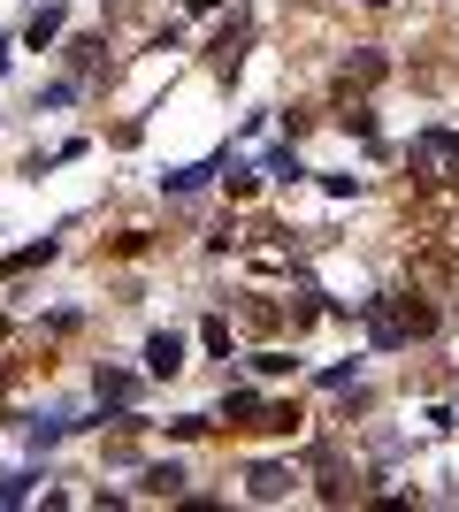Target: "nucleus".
<instances>
[{
	"mask_svg": "<svg viewBox=\"0 0 459 512\" xmlns=\"http://www.w3.org/2000/svg\"><path fill=\"white\" fill-rule=\"evenodd\" d=\"M437 329V306L429 299H414V291H398V299H368V337L391 352V344H414V337H429Z\"/></svg>",
	"mask_w": 459,
	"mask_h": 512,
	"instance_id": "obj_1",
	"label": "nucleus"
},
{
	"mask_svg": "<svg viewBox=\"0 0 459 512\" xmlns=\"http://www.w3.org/2000/svg\"><path fill=\"white\" fill-rule=\"evenodd\" d=\"M146 367L153 375H176V367H184V337H176V329H153L146 337Z\"/></svg>",
	"mask_w": 459,
	"mask_h": 512,
	"instance_id": "obj_2",
	"label": "nucleus"
},
{
	"mask_svg": "<svg viewBox=\"0 0 459 512\" xmlns=\"http://www.w3.org/2000/svg\"><path fill=\"white\" fill-rule=\"evenodd\" d=\"M39 260H54V237H39V245L8 253V260H0V276H23V268H39Z\"/></svg>",
	"mask_w": 459,
	"mask_h": 512,
	"instance_id": "obj_3",
	"label": "nucleus"
},
{
	"mask_svg": "<svg viewBox=\"0 0 459 512\" xmlns=\"http://www.w3.org/2000/svg\"><path fill=\"white\" fill-rule=\"evenodd\" d=\"M284 490H291V474H284V467H253V497H261V505H276Z\"/></svg>",
	"mask_w": 459,
	"mask_h": 512,
	"instance_id": "obj_4",
	"label": "nucleus"
},
{
	"mask_svg": "<svg viewBox=\"0 0 459 512\" xmlns=\"http://www.w3.org/2000/svg\"><path fill=\"white\" fill-rule=\"evenodd\" d=\"M238 46H245V23H230V31L215 39V69H238Z\"/></svg>",
	"mask_w": 459,
	"mask_h": 512,
	"instance_id": "obj_5",
	"label": "nucleus"
},
{
	"mask_svg": "<svg viewBox=\"0 0 459 512\" xmlns=\"http://www.w3.org/2000/svg\"><path fill=\"white\" fill-rule=\"evenodd\" d=\"M54 31H62V8H39V16H31V46H46Z\"/></svg>",
	"mask_w": 459,
	"mask_h": 512,
	"instance_id": "obj_6",
	"label": "nucleus"
},
{
	"mask_svg": "<svg viewBox=\"0 0 459 512\" xmlns=\"http://www.w3.org/2000/svg\"><path fill=\"white\" fill-rule=\"evenodd\" d=\"M69 62H77V77H92V69H100V39H77V46H69Z\"/></svg>",
	"mask_w": 459,
	"mask_h": 512,
	"instance_id": "obj_7",
	"label": "nucleus"
},
{
	"mask_svg": "<svg viewBox=\"0 0 459 512\" xmlns=\"http://www.w3.org/2000/svg\"><path fill=\"white\" fill-rule=\"evenodd\" d=\"M375 77H383V62H375V54H360V62H345V85H375Z\"/></svg>",
	"mask_w": 459,
	"mask_h": 512,
	"instance_id": "obj_8",
	"label": "nucleus"
},
{
	"mask_svg": "<svg viewBox=\"0 0 459 512\" xmlns=\"http://www.w3.org/2000/svg\"><path fill=\"white\" fill-rule=\"evenodd\" d=\"M146 490H153V497H176V490H184V474H176V467H153Z\"/></svg>",
	"mask_w": 459,
	"mask_h": 512,
	"instance_id": "obj_9",
	"label": "nucleus"
},
{
	"mask_svg": "<svg viewBox=\"0 0 459 512\" xmlns=\"http://www.w3.org/2000/svg\"><path fill=\"white\" fill-rule=\"evenodd\" d=\"M100 398H108V406H123V398H131V375H108V367H100Z\"/></svg>",
	"mask_w": 459,
	"mask_h": 512,
	"instance_id": "obj_10",
	"label": "nucleus"
},
{
	"mask_svg": "<svg viewBox=\"0 0 459 512\" xmlns=\"http://www.w3.org/2000/svg\"><path fill=\"white\" fill-rule=\"evenodd\" d=\"M0 329H8V321H0Z\"/></svg>",
	"mask_w": 459,
	"mask_h": 512,
	"instance_id": "obj_11",
	"label": "nucleus"
}]
</instances>
